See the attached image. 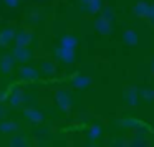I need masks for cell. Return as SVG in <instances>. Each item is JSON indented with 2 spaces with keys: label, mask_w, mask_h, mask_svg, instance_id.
I'll return each instance as SVG.
<instances>
[{
  "label": "cell",
  "mask_w": 154,
  "mask_h": 147,
  "mask_svg": "<svg viewBox=\"0 0 154 147\" xmlns=\"http://www.w3.org/2000/svg\"><path fill=\"white\" fill-rule=\"evenodd\" d=\"M32 56H33V51L28 46H15L14 53H12V58L20 63H27L28 60H32Z\"/></svg>",
  "instance_id": "1"
},
{
  "label": "cell",
  "mask_w": 154,
  "mask_h": 147,
  "mask_svg": "<svg viewBox=\"0 0 154 147\" xmlns=\"http://www.w3.org/2000/svg\"><path fill=\"white\" fill-rule=\"evenodd\" d=\"M15 43H17V46H28V45L32 43V40H33V33L32 32H27V30H20L15 33Z\"/></svg>",
  "instance_id": "2"
},
{
  "label": "cell",
  "mask_w": 154,
  "mask_h": 147,
  "mask_svg": "<svg viewBox=\"0 0 154 147\" xmlns=\"http://www.w3.org/2000/svg\"><path fill=\"white\" fill-rule=\"evenodd\" d=\"M23 116L27 121H30L32 124H40L43 122V114L40 112V111L37 109V107H27V109L23 111Z\"/></svg>",
  "instance_id": "3"
},
{
  "label": "cell",
  "mask_w": 154,
  "mask_h": 147,
  "mask_svg": "<svg viewBox=\"0 0 154 147\" xmlns=\"http://www.w3.org/2000/svg\"><path fill=\"white\" fill-rule=\"evenodd\" d=\"M18 74L22 76V80L25 81H37L38 80V71L33 66H22L18 70Z\"/></svg>",
  "instance_id": "4"
},
{
  "label": "cell",
  "mask_w": 154,
  "mask_h": 147,
  "mask_svg": "<svg viewBox=\"0 0 154 147\" xmlns=\"http://www.w3.org/2000/svg\"><path fill=\"white\" fill-rule=\"evenodd\" d=\"M25 101V93L22 89H15L14 88V93L10 94V98H8V103H10L12 107H18L22 106Z\"/></svg>",
  "instance_id": "5"
},
{
  "label": "cell",
  "mask_w": 154,
  "mask_h": 147,
  "mask_svg": "<svg viewBox=\"0 0 154 147\" xmlns=\"http://www.w3.org/2000/svg\"><path fill=\"white\" fill-rule=\"evenodd\" d=\"M57 103H58V106H60L63 111H68L70 106H71L70 94H68L66 91H58L57 93Z\"/></svg>",
  "instance_id": "6"
},
{
  "label": "cell",
  "mask_w": 154,
  "mask_h": 147,
  "mask_svg": "<svg viewBox=\"0 0 154 147\" xmlns=\"http://www.w3.org/2000/svg\"><path fill=\"white\" fill-rule=\"evenodd\" d=\"M15 33H17V32H15L14 28H5V30L0 32V46H7V45L15 38Z\"/></svg>",
  "instance_id": "7"
},
{
  "label": "cell",
  "mask_w": 154,
  "mask_h": 147,
  "mask_svg": "<svg viewBox=\"0 0 154 147\" xmlns=\"http://www.w3.org/2000/svg\"><path fill=\"white\" fill-rule=\"evenodd\" d=\"M18 130V124L15 121H2L0 122V132L2 134H14Z\"/></svg>",
  "instance_id": "8"
},
{
  "label": "cell",
  "mask_w": 154,
  "mask_h": 147,
  "mask_svg": "<svg viewBox=\"0 0 154 147\" xmlns=\"http://www.w3.org/2000/svg\"><path fill=\"white\" fill-rule=\"evenodd\" d=\"M55 55H57L58 60H61L63 63H71L73 61V53H71V50H66V48H57L55 50Z\"/></svg>",
  "instance_id": "9"
},
{
  "label": "cell",
  "mask_w": 154,
  "mask_h": 147,
  "mask_svg": "<svg viewBox=\"0 0 154 147\" xmlns=\"http://www.w3.org/2000/svg\"><path fill=\"white\" fill-rule=\"evenodd\" d=\"M12 68H14V58H12V55L0 58V70L4 71L5 74L12 73Z\"/></svg>",
  "instance_id": "10"
},
{
  "label": "cell",
  "mask_w": 154,
  "mask_h": 147,
  "mask_svg": "<svg viewBox=\"0 0 154 147\" xmlns=\"http://www.w3.org/2000/svg\"><path fill=\"white\" fill-rule=\"evenodd\" d=\"M30 146L28 144V137L27 136H14L10 139V142H8V147H27Z\"/></svg>",
  "instance_id": "11"
},
{
  "label": "cell",
  "mask_w": 154,
  "mask_h": 147,
  "mask_svg": "<svg viewBox=\"0 0 154 147\" xmlns=\"http://www.w3.org/2000/svg\"><path fill=\"white\" fill-rule=\"evenodd\" d=\"M40 70L45 76H51V74H55V71H57V66H55V63H51L50 60H47V61H42Z\"/></svg>",
  "instance_id": "12"
},
{
  "label": "cell",
  "mask_w": 154,
  "mask_h": 147,
  "mask_svg": "<svg viewBox=\"0 0 154 147\" xmlns=\"http://www.w3.org/2000/svg\"><path fill=\"white\" fill-rule=\"evenodd\" d=\"M75 45H76V38H75V37H70V35H66V37L61 38V48L71 50V48H75Z\"/></svg>",
  "instance_id": "13"
},
{
  "label": "cell",
  "mask_w": 154,
  "mask_h": 147,
  "mask_svg": "<svg viewBox=\"0 0 154 147\" xmlns=\"http://www.w3.org/2000/svg\"><path fill=\"white\" fill-rule=\"evenodd\" d=\"M15 86H10V89H7V91H0V104L2 103H5V101H8V98H10V91L14 89Z\"/></svg>",
  "instance_id": "14"
},
{
  "label": "cell",
  "mask_w": 154,
  "mask_h": 147,
  "mask_svg": "<svg viewBox=\"0 0 154 147\" xmlns=\"http://www.w3.org/2000/svg\"><path fill=\"white\" fill-rule=\"evenodd\" d=\"M2 2H4V5H7L8 8H15L20 4V0H2Z\"/></svg>",
  "instance_id": "15"
},
{
  "label": "cell",
  "mask_w": 154,
  "mask_h": 147,
  "mask_svg": "<svg viewBox=\"0 0 154 147\" xmlns=\"http://www.w3.org/2000/svg\"><path fill=\"white\" fill-rule=\"evenodd\" d=\"M86 80H83V78H78V80H73V84L75 86H78V88H83V86H86Z\"/></svg>",
  "instance_id": "16"
},
{
  "label": "cell",
  "mask_w": 154,
  "mask_h": 147,
  "mask_svg": "<svg viewBox=\"0 0 154 147\" xmlns=\"http://www.w3.org/2000/svg\"><path fill=\"white\" fill-rule=\"evenodd\" d=\"M48 134H50V132H48V129H40V130L37 132V136H42L40 139H43L45 136H48Z\"/></svg>",
  "instance_id": "17"
},
{
  "label": "cell",
  "mask_w": 154,
  "mask_h": 147,
  "mask_svg": "<svg viewBox=\"0 0 154 147\" xmlns=\"http://www.w3.org/2000/svg\"><path fill=\"white\" fill-rule=\"evenodd\" d=\"M5 114H7V111H5V106H4V104H0V121L5 117Z\"/></svg>",
  "instance_id": "18"
},
{
  "label": "cell",
  "mask_w": 154,
  "mask_h": 147,
  "mask_svg": "<svg viewBox=\"0 0 154 147\" xmlns=\"http://www.w3.org/2000/svg\"><path fill=\"white\" fill-rule=\"evenodd\" d=\"M27 147H30V146H27Z\"/></svg>",
  "instance_id": "19"
}]
</instances>
